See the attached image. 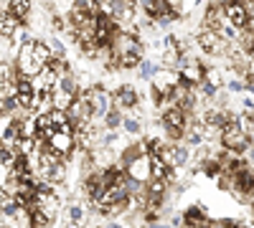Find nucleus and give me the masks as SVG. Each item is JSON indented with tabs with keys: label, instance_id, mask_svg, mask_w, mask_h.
<instances>
[{
	"label": "nucleus",
	"instance_id": "31",
	"mask_svg": "<svg viewBox=\"0 0 254 228\" xmlns=\"http://www.w3.org/2000/svg\"><path fill=\"white\" fill-rule=\"evenodd\" d=\"M8 8H10V3H0V20L8 15Z\"/></svg>",
	"mask_w": 254,
	"mask_h": 228
},
{
	"label": "nucleus",
	"instance_id": "16",
	"mask_svg": "<svg viewBox=\"0 0 254 228\" xmlns=\"http://www.w3.org/2000/svg\"><path fill=\"white\" fill-rule=\"evenodd\" d=\"M28 10H31V5L23 3V0H18V3H10V8H8L10 18H15V20H20L23 15H28Z\"/></svg>",
	"mask_w": 254,
	"mask_h": 228
},
{
	"label": "nucleus",
	"instance_id": "29",
	"mask_svg": "<svg viewBox=\"0 0 254 228\" xmlns=\"http://www.w3.org/2000/svg\"><path fill=\"white\" fill-rule=\"evenodd\" d=\"M150 150H153V152H160V150H163L160 139H150Z\"/></svg>",
	"mask_w": 254,
	"mask_h": 228
},
{
	"label": "nucleus",
	"instance_id": "1",
	"mask_svg": "<svg viewBox=\"0 0 254 228\" xmlns=\"http://www.w3.org/2000/svg\"><path fill=\"white\" fill-rule=\"evenodd\" d=\"M74 94H76V84H74V79H69V76L56 79V84H54V89H51V104H56V109H59V112H64L66 107H71Z\"/></svg>",
	"mask_w": 254,
	"mask_h": 228
},
{
	"label": "nucleus",
	"instance_id": "6",
	"mask_svg": "<svg viewBox=\"0 0 254 228\" xmlns=\"http://www.w3.org/2000/svg\"><path fill=\"white\" fill-rule=\"evenodd\" d=\"M115 51H117L120 56L140 53V46H137L135 36H130V33H115Z\"/></svg>",
	"mask_w": 254,
	"mask_h": 228
},
{
	"label": "nucleus",
	"instance_id": "8",
	"mask_svg": "<svg viewBox=\"0 0 254 228\" xmlns=\"http://www.w3.org/2000/svg\"><path fill=\"white\" fill-rule=\"evenodd\" d=\"M198 44H201V48L208 51V53H219V51L226 48V41H221V36L214 33V31H203L201 38H198Z\"/></svg>",
	"mask_w": 254,
	"mask_h": 228
},
{
	"label": "nucleus",
	"instance_id": "28",
	"mask_svg": "<svg viewBox=\"0 0 254 228\" xmlns=\"http://www.w3.org/2000/svg\"><path fill=\"white\" fill-rule=\"evenodd\" d=\"M203 94H208V96H214V94H216V87L211 84V81H203Z\"/></svg>",
	"mask_w": 254,
	"mask_h": 228
},
{
	"label": "nucleus",
	"instance_id": "24",
	"mask_svg": "<svg viewBox=\"0 0 254 228\" xmlns=\"http://www.w3.org/2000/svg\"><path fill=\"white\" fill-rule=\"evenodd\" d=\"M203 170H206V173H211V175H216V173H219V162H216V160L203 162Z\"/></svg>",
	"mask_w": 254,
	"mask_h": 228
},
{
	"label": "nucleus",
	"instance_id": "13",
	"mask_svg": "<svg viewBox=\"0 0 254 228\" xmlns=\"http://www.w3.org/2000/svg\"><path fill=\"white\" fill-rule=\"evenodd\" d=\"M31 56H33V61L44 69L49 61H51V51H49V46L46 44H31Z\"/></svg>",
	"mask_w": 254,
	"mask_h": 228
},
{
	"label": "nucleus",
	"instance_id": "23",
	"mask_svg": "<svg viewBox=\"0 0 254 228\" xmlns=\"http://www.w3.org/2000/svg\"><path fill=\"white\" fill-rule=\"evenodd\" d=\"M49 178H51V180H61V178H64V165H61V162L54 165V168L49 170Z\"/></svg>",
	"mask_w": 254,
	"mask_h": 228
},
{
	"label": "nucleus",
	"instance_id": "26",
	"mask_svg": "<svg viewBox=\"0 0 254 228\" xmlns=\"http://www.w3.org/2000/svg\"><path fill=\"white\" fill-rule=\"evenodd\" d=\"M140 71H142V76H150V74H155V66L147 64V61H142V64H140Z\"/></svg>",
	"mask_w": 254,
	"mask_h": 228
},
{
	"label": "nucleus",
	"instance_id": "2",
	"mask_svg": "<svg viewBox=\"0 0 254 228\" xmlns=\"http://www.w3.org/2000/svg\"><path fill=\"white\" fill-rule=\"evenodd\" d=\"M252 137H247L242 130H239V122L229 117V124L224 127V144L229 152H242L244 147H249Z\"/></svg>",
	"mask_w": 254,
	"mask_h": 228
},
{
	"label": "nucleus",
	"instance_id": "3",
	"mask_svg": "<svg viewBox=\"0 0 254 228\" xmlns=\"http://www.w3.org/2000/svg\"><path fill=\"white\" fill-rule=\"evenodd\" d=\"M33 200H36V211L44 216L46 221H51V218L56 216V205H59V200H56L54 193H49V190H38Z\"/></svg>",
	"mask_w": 254,
	"mask_h": 228
},
{
	"label": "nucleus",
	"instance_id": "14",
	"mask_svg": "<svg viewBox=\"0 0 254 228\" xmlns=\"http://www.w3.org/2000/svg\"><path fill=\"white\" fill-rule=\"evenodd\" d=\"M135 101H137V96H135V91L130 87H125V89L117 91V104L120 107H135Z\"/></svg>",
	"mask_w": 254,
	"mask_h": 228
},
{
	"label": "nucleus",
	"instance_id": "22",
	"mask_svg": "<svg viewBox=\"0 0 254 228\" xmlns=\"http://www.w3.org/2000/svg\"><path fill=\"white\" fill-rule=\"evenodd\" d=\"M186 223H188V226H201V211H198V208L188 211V216H186Z\"/></svg>",
	"mask_w": 254,
	"mask_h": 228
},
{
	"label": "nucleus",
	"instance_id": "4",
	"mask_svg": "<svg viewBox=\"0 0 254 228\" xmlns=\"http://www.w3.org/2000/svg\"><path fill=\"white\" fill-rule=\"evenodd\" d=\"M54 84H56V74H54L49 66H44V69H41V71L31 79V87H36L41 94H51Z\"/></svg>",
	"mask_w": 254,
	"mask_h": 228
},
{
	"label": "nucleus",
	"instance_id": "9",
	"mask_svg": "<svg viewBox=\"0 0 254 228\" xmlns=\"http://www.w3.org/2000/svg\"><path fill=\"white\" fill-rule=\"evenodd\" d=\"M127 175H130L135 182L147 180V178H150V162H147L145 157H135L130 165H127Z\"/></svg>",
	"mask_w": 254,
	"mask_h": 228
},
{
	"label": "nucleus",
	"instance_id": "11",
	"mask_svg": "<svg viewBox=\"0 0 254 228\" xmlns=\"http://www.w3.org/2000/svg\"><path fill=\"white\" fill-rule=\"evenodd\" d=\"M163 122L168 124V135H171V137H181V130H183V112H181L178 107L168 109L165 117H163Z\"/></svg>",
	"mask_w": 254,
	"mask_h": 228
},
{
	"label": "nucleus",
	"instance_id": "32",
	"mask_svg": "<svg viewBox=\"0 0 254 228\" xmlns=\"http://www.w3.org/2000/svg\"><path fill=\"white\" fill-rule=\"evenodd\" d=\"M5 200H8V195L3 193V188H0V203H5Z\"/></svg>",
	"mask_w": 254,
	"mask_h": 228
},
{
	"label": "nucleus",
	"instance_id": "12",
	"mask_svg": "<svg viewBox=\"0 0 254 228\" xmlns=\"http://www.w3.org/2000/svg\"><path fill=\"white\" fill-rule=\"evenodd\" d=\"M224 20H226V15H224V5H211V8H208V13H206V23H208V28H206V31L219 33ZM224 26H226V23H224Z\"/></svg>",
	"mask_w": 254,
	"mask_h": 228
},
{
	"label": "nucleus",
	"instance_id": "18",
	"mask_svg": "<svg viewBox=\"0 0 254 228\" xmlns=\"http://www.w3.org/2000/svg\"><path fill=\"white\" fill-rule=\"evenodd\" d=\"M15 107H23V109H31L33 107V94H15Z\"/></svg>",
	"mask_w": 254,
	"mask_h": 228
},
{
	"label": "nucleus",
	"instance_id": "5",
	"mask_svg": "<svg viewBox=\"0 0 254 228\" xmlns=\"http://www.w3.org/2000/svg\"><path fill=\"white\" fill-rule=\"evenodd\" d=\"M84 99L89 101L92 112H97V114H107V107H110V94H107V91H102V89H92V91L84 94Z\"/></svg>",
	"mask_w": 254,
	"mask_h": 228
},
{
	"label": "nucleus",
	"instance_id": "17",
	"mask_svg": "<svg viewBox=\"0 0 254 228\" xmlns=\"http://www.w3.org/2000/svg\"><path fill=\"white\" fill-rule=\"evenodd\" d=\"M20 23V20H15V18H10V15H5L3 20H0V33L3 36H10L13 31H15V26Z\"/></svg>",
	"mask_w": 254,
	"mask_h": 228
},
{
	"label": "nucleus",
	"instance_id": "33",
	"mask_svg": "<svg viewBox=\"0 0 254 228\" xmlns=\"http://www.w3.org/2000/svg\"><path fill=\"white\" fill-rule=\"evenodd\" d=\"M110 228H120V226H110Z\"/></svg>",
	"mask_w": 254,
	"mask_h": 228
},
{
	"label": "nucleus",
	"instance_id": "30",
	"mask_svg": "<svg viewBox=\"0 0 254 228\" xmlns=\"http://www.w3.org/2000/svg\"><path fill=\"white\" fill-rule=\"evenodd\" d=\"M71 218L74 221H81V208H79V205H74V208H71Z\"/></svg>",
	"mask_w": 254,
	"mask_h": 228
},
{
	"label": "nucleus",
	"instance_id": "15",
	"mask_svg": "<svg viewBox=\"0 0 254 228\" xmlns=\"http://www.w3.org/2000/svg\"><path fill=\"white\" fill-rule=\"evenodd\" d=\"M150 175H153L155 180H165V175H168V165H165L160 157H153V160H150Z\"/></svg>",
	"mask_w": 254,
	"mask_h": 228
},
{
	"label": "nucleus",
	"instance_id": "25",
	"mask_svg": "<svg viewBox=\"0 0 254 228\" xmlns=\"http://www.w3.org/2000/svg\"><path fill=\"white\" fill-rule=\"evenodd\" d=\"M120 124V112H107V127H117Z\"/></svg>",
	"mask_w": 254,
	"mask_h": 228
},
{
	"label": "nucleus",
	"instance_id": "27",
	"mask_svg": "<svg viewBox=\"0 0 254 228\" xmlns=\"http://www.w3.org/2000/svg\"><path fill=\"white\" fill-rule=\"evenodd\" d=\"M125 127H127V132H132V135H135V132L140 130V124H137V119H127V122H125Z\"/></svg>",
	"mask_w": 254,
	"mask_h": 228
},
{
	"label": "nucleus",
	"instance_id": "7",
	"mask_svg": "<svg viewBox=\"0 0 254 228\" xmlns=\"http://www.w3.org/2000/svg\"><path fill=\"white\" fill-rule=\"evenodd\" d=\"M18 71L23 74V76H36L38 71H41V66L33 61V56H31V44H26L23 46V51H20V58H18Z\"/></svg>",
	"mask_w": 254,
	"mask_h": 228
},
{
	"label": "nucleus",
	"instance_id": "19",
	"mask_svg": "<svg viewBox=\"0 0 254 228\" xmlns=\"http://www.w3.org/2000/svg\"><path fill=\"white\" fill-rule=\"evenodd\" d=\"M120 61H122V66L132 69V66H137V64H140V53H127V56H120Z\"/></svg>",
	"mask_w": 254,
	"mask_h": 228
},
{
	"label": "nucleus",
	"instance_id": "21",
	"mask_svg": "<svg viewBox=\"0 0 254 228\" xmlns=\"http://www.w3.org/2000/svg\"><path fill=\"white\" fill-rule=\"evenodd\" d=\"M15 94H33L31 81H28V79H20L18 84H15Z\"/></svg>",
	"mask_w": 254,
	"mask_h": 228
},
{
	"label": "nucleus",
	"instance_id": "20",
	"mask_svg": "<svg viewBox=\"0 0 254 228\" xmlns=\"http://www.w3.org/2000/svg\"><path fill=\"white\" fill-rule=\"evenodd\" d=\"M49 64H51L49 69H51V71H54L56 76H59V74H64V71H66V69H69V66H66V61H61V58H51V61H49Z\"/></svg>",
	"mask_w": 254,
	"mask_h": 228
},
{
	"label": "nucleus",
	"instance_id": "10",
	"mask_svg": "<svg viewBox=\"0 0 254 228\" xmlns=\"http://www.w3.org/2000/svg\"><path fill=\"white\" fill-rule=\"evenodd\" d=\"M49 150L54 152V155H66L69 150H71V135H64V132H54L51 137H49Z\"/></svg>",
	"mask_w": 254,
	"mask_h": 228
}]
</instances>
